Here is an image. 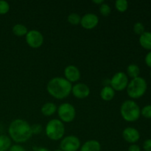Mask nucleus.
Listing matches in <instances>:
<instances>
[{
  "instance_id": "1",
  "label": "nucleus",
  "mask_w": 151,
  "mask_h": 151,
  "mask_svg": "<svg viewBox=\"0 0 151 151\" xmlns=\"http://www.w3.org/2000/svg\"><path fill=\"white\" fill-rule=\"evenodd\" d=\"M8 134L10 139L17 144L25 143L32 136L31 125L24 119H14L9 125Z\"/></svg>"
},
{
  "instance_id": "2",
  "label": "nucleus",
  "mask_w": 151,
  "mask_h": 151,
  "mask_svg": "<svg viewBox=\"0 0 151 151\" xmlns=\"http://www.w3.org/2000/svg\"><path fill=\"white\" fill-rule=\"evenodd\" d=\"M72 85L62 77H55L50 80L47 85V91L50 96L58 100H63L72 92Z\"/></svg>"
},
{
  "instance_id": "3",
  "label": "nucleus",
  "mask_w": 151,
  "mask_h": 151,
  "mask_svg": "<svg viewBox=\"0 0 151 151\" xmlns=\"http://www.w3.org/2000/svg\"><path fill=\"white\" fill-rule=\"evenodd\" d=\"M120 114L126 122H134L139 119L141 116V109L135 101L127 100L121 105Z\"/></svg>"
},
{
  "instance_id": "4",
  "label": "nucleus",
  "mask_w": 151,
  "mask_h": 151,
  "mask_svg": "<svg viewBox=\"0 0 151 151\" xmlns=\"http://www.w3.org/2000/svg\"><path fill=\"white\" fill-rule=\"evenodd\" d=\"M147 83L145 79L137 77L131 80L127 86V94L131 98L139 99L142 97L147 91Z\"/></svg>"
},
{
  "instance_id": "5",
  "label": "nucleus",
  "mask_w": 151,
  "mask_h": 151,
  "mask_svg": "<svg viewBox=\"0 0 151 151\" xmlns=\"http://www.w3.org/2000/svg\"><path fill=\"white\" fill-rule=\"evenodd\" d=\"M45 133L47 137L52 141L62 139L65 134L64 124L60 119H50L46 125Z\"/></svg>"
},
{
  "instance_id": "6",
  "label": "nucleus",
  "mask_w": 151,
  "mask_h": 151,
  "mask_svg": "<svg viewBox=\"0 0 151 151\" xmlns=\"http://www.w3.org/2000/svg\"><path fill=\"white\" fill-rule=\"evenodd\" d=\"M57 111L60 120L63 122H66V123L72 122L76 116L75 108L71 103H61L58 106Z\"/></svg>"
},
{
  "instance_id": "7",
  "label": "nucleus",
  "mask_w": 151,
  "mask_h": 151,
  "mask_svg": "<svg viewBox=\"0 0 151 151\" xmlns=\"http://www.w3.org/2000/svg\"><path fill=\"white\" fill-rule=\"evenodd\" d=\"M128 77L126 73L123 72H116L112 77L110 81V86L115 91H122L126 89L128 85Z\"/></svg>"
},
{
  "instance_id": "8",
  "label": "nucleus",
  "mask_w": 151,
  "mask_h": 151,
  "mask_svg": "<svg viewBox=\"0 0 151 151\" xmlns=\"http://www.w3.org/2000/svg\"><path fill=\"white\" fill-rule=\"evenodd\" d=\"M25 41L31 48L38 49L44 44V35L37 29H31L25 35Z\"/></svg>"
},
{
  "instance_id": "9",
  "label": "nucleus",
  "mask_w": 151,
  "mask_h": 151,
  "mask_svg": "<svg viewBox=\"0 0 151 151\" xmlns=\"http://www.w3.org/2000/svg\"><path fill=\"white\" fill-rule=\"evenodd\" d=\"M81 146L79 138L74 135L63 137L60 143V149L62 151H78L81 148Z\"/></svg>"
},
{
  "instance_id": "10",
  "label": "nucleus",
  "mask_w": 151,
  "mask_h": 151,
  "mask_svg": "<svg viewBox=\"0 0 151 151\" xmlns=\"http://www.w3.org/2000/svg\"><path fill=\"white\" fill-rule=\"evenodd\" d=\"M99 24V17L94 13H88L81 17L80 24L86 29H92Z\"/></svg>"
},
{
  "instance_id": "11",
  "label": "nucleus",
  "mask_w": 151,
  "mask_h": 151,
  "mask_svg": "<svg viewBox=\"0 0 151 151\" xmlns=\"http://www.w3.org/2000/svg\"><path fill=\"white\" fill-rule=\"evenodd\" d=\"M72 93L75 97L78 99H85L90 94V88L86 84L83 83H77L72 86Z\"/></svg>"
},
{
  "instance_id": "12",
  "label": "nucleus",
  "mask_w": 151,
  "mask_h": 151,
  "mask_svg": "<svg viewBox=\"0 0 151 151\" xmlns=\"http://www.w3.org/2000/svg\"><path fill=\"white\" fill-rule=\"evenodd\" d=\"M124 140L130 144H136L140 139V134L138 130L133 127H127L122 131Z\"/></svg>"
},
{
  "instance_id": "13",
  "label": "nucleus",
  "mask_w": 151,
  "mask_h": 151,
  "mask_svg": "<svg viewBox=\"0 0 151 151\" xmlns=\"http://www.w3.org/2000/svg\"><path fill=\"white\" fill-rule=\"evenodd\" d=\"M64 77L65 79L67 80L71 83H76L81 79V72L77 66L69 65L64 69Z\"/></svg>"
},
{
  "instance_id": "14",
  "label": "nucleus",
  "mask_w": 151,
  "mask_h": 151,
  "mask_svg": "<svg viewBox=\"0 0 151 151\" xmlns=\"http://www.w3.org/2000/svg\"><path fill=\"white\" fill-rule=\"evenodd\" d=\"M101 145L97 140L91 139L85 142L81 146L80 151H100Z\"/></svg>"
},
{
  "instance_id": "15",
  "label": "nucleus",
  "mask_w": 151,
  "mask_h": 151,
  "mask_svg": "<svg viewBox=\"0 0 151 151\" xmlns=\"http://www.w3.org/2000/svg\"><path fill=\"white\" fill-rule=\"evenodd\" d=\"M114 96L115 91L110 86H105L100 91V97L104 101H111L113 100Z\"/></svg>"
},
{
  "instance_id": "16",
  "label": "nucleus",
  "mask_w": 151,
  "mask_h": 151,
  "mask_svg": "<svg viewBox=\"0 0 151 151\" xmlns=\"http://www.w3.org/2000/svg\"><path fill=\"white\" fill-rule=\"evenodd\" d=\"M57 106L54 103H52V102L44 103L41 109V111L42 114L46 116H50L52 115L55 114V112H57Z\"/></svg>"
},
{
  "instance_id": "17",
  "label": "nucleus",
  "mask_w": 151,
  "mask_h": 151,
  "mask_svg": "<svg viewBox=\"0 0 151 151\" xmlns=\"http://www.w3.org/2000/svg\"><path fill=\"white\" fill-rule=\"evenodd\" d=\"M139 44L144 49L151 51V32L145 31L139 35Z\"/></svg>"
},
{
  "instance_id": "18",
  "label": "nucleus",
  "mask_w": 151,
  "mask_h": 151,
  "mask_svg": "<svg viewBox=\"0 0 151 151\" xmlns=\"http://www.w3.org/2000/svg\"><path fill=\"white\" fill-rule=\"evenodd\" d=\"M12 146V140L4 134L0 135V151H7Z\"/></svg>"
},
{
  "instance_id": "19",
  "label": "nucleus",
  "mask_w": 151,
  "mask_h": 151,
  "mask_svg": "<svg viewBox=\"0 0 151 151\" xmlns=\"http://www.w3.org/2000/svg\"><path fill=\"white\" fill-rule=\"evenodd\" d=\"M12 31H13V33L16 36L22 37L25 36L29 30L25 25L22 24H16L13 27Z\"/></svg>"
},
{
  "instance_id": "20",
  "label": "nucleus",
  "mask_w": 151,
  "mask_h": 151,
  "mask_svg": "<svg viewBox=\"0 0 151 151\" xmlns=\"http://www.w3.org/2000/svg\"><path fill=\"white\" fill-rule=\"evenodd\" d=\"M126 72L127 76L134 79V78H137V77H139L140 69L138 65L135 64V63H131V64L128 65V66L127 67Z\"/></svg>"
},
{
  "instance_id": "21",
  "label": "nucleus",
  "mask_w": 151,
  "mask_h": 151,
  "mask_svg": "<svg viewBox=\"0 0 151 151\" xmlns=\"http://www.w3.org/2000/svg\"><path fill=\"white\" fill-rule=\"evenodd\" d=\"M115 8L120 13H124L128 8V2L126 0H116L114 3Z\"/></svg>"
},
{
  "instance_id": "22",
  "label": "nucleus",
  "mask_w": 151,
  "mask_h": 151,
  "mask_svg": "<svg viewBox=\"0 0 151 151\" xmlns=\"http://www.w3.org/2000/svg\"><path fill=\"white\" fill-rule=\"evenodd\" d=\"M81 16L76 13H72L68 16L67 21L72 25H78L81 23Z\"/></svg>"
},
{
  "instance_id": "23",
  "label": "nucleus",
  "mask_w": 151,
  "mask_h": 151,
  "mask_svg": "<svg viewBox=\"0 0 151 151\" xmlns=\"http://www.w3.org/2000/svg\"><path fill=\"white\" fill-rule=\"evenodd\" d=\"M10 6L7 1L0 0V15H5L9 12Z\"/></svg>"
},
{
  "instance_id": "24",
  "label": "nucleus",
  "mask_w": 151,
  "mask_h": 151,
  "mask_svg": "<svg viewBox=\"0 0 151 151\" xmlns=\"http://www.w3.org/2000/svg\"><path fill=\"white\" fill-rule=\"evenodd\" d=\"M111 9L109 4H106V3H103L100 6V13L102 16H108L110 15Z\"/></svg>"
},
{
  "instance_id": "25",
  "label": "nucleus",
  "mask_w": 151,
  "mask_h": 151,
  "mask_svg": "<svg viewBox=\"0 0 151 151\" xmlns=\"http://www.w3.org/2000/svg\"><path fill=\"white\" fill-rule=\"evenodd\" d=\"M134 32L137 35H141L143 32H145V26L142 22H137L134 25Z\"/></svg>"
},
{
  "instance_id": "26",
  "label": "nucleus",
  "mask_w": 151,
  "mask_h": 151,
  "mask_svg": "<svg viewBox=\"0 0 151 151\" xmlns=\"http://www.w3.org/2000/svg\"><path fill=\"white\" fill-rule=\"evenodd\" d=\"M141 115L146 119H151V105H146L141 109Z\"/></svg>"
},
{
  "instance_id": "27",
  "label": "nucleus",
  "mask_w": 151,
  "mask_h": 151,
  "mask_svg": "<svg viewBox=\"0 0 151 151\" xmlns=\"http://www.w3.org/2000/svg\"><path fill=\"white\" fill-rule=\"evenodd\" d=\"M42 130V126L39 124H34V125H31V131H32V135L33 134H35V135L39 134L40 133H41Z\"/></svg>"
},
{
  "instance_id": "28",
  "label": "nucleus",
  "mask_w": 151,
  "mask_h": 151,
  "mask_svg": "<svg viewBox=\"0 0 151 151\" xmlns=\"http://www.w3.org/2000/svg\"><path fill=\"white\" fill-rule=\"evenodd\" d=\"M8 151H27V150L21 145L16 144L12 145Z\"/></svg>"
},
{
  "instance_id": "29",
  "label": "nucleus",
  "mask_w": 151,
  "mask_h": 151,
  "mask_svg": "<svg viewBox=\"0 0 151 151\" xmlns=\"http://www.w3.org/2000/svg\"><path fill=\"white\" fill-rule=\"evenodd\" d=\"M143 149L145 151H151V139H146L143 143Z\"/></svg>"
},
{
  "instance_id": "30",
  "label": "nucleus",
  "mask_w": 151,
  "mask_h": 151,
  "mask_svg": "<svg viewBox=\"0 0 151 151\" xmlns=\"http://www.w3.org/2000/svg\"><path fill=\"white\" fill-rule=\"evenodd\" d=\"M145 61L146 65H147L148 67L151 68V51L149 52L145 56Z\"/></svg>"
},
{
  "instance_id": "31",
  "label": "nucleus",
  "mask_w": 151,
  "mask_h": 151,
  "mask_svg": "<svg viewBox=\"0 0 151 151\" xmlns=\"http://www.w3.org/2000/svg\"><path fill=\"white\" fill-rule=\"evenodd\" d=\"M128 151H141V148L138 145L132 144L129 146Z\"/></svg>"
},
{
  "instance_id": "32",
  "label": "nucleus",
  "mask_w": 151,
  "mask_h": 151,
  "mask_svg": "<svg viewBox=\"0 0 151 151\" xmlns=\"http://www.w3.org/2000/svg\"><path fill=\"white\" fill-rule=\"evenodd\" d=\"M32 150L33 151H50L49 149L44 147H33Z\"/></svg>"
},
{
  "instance_id": "33",
  "label": "nucleus",
  "mask_w": 151,
  "mask_h": 151,
  "mask_svg": "<svg viewBox=\"0 0 151 151\" xmlns=\"http://www.w3.org/2000/svg\"><path fill=\"white\" fill-rule=\"evenodd\" d=\"M92 2L94 3V4H99V5L100 6L102 4H103V3H104V1H103V0H93Z\"/></svg>"
},
{
  "instance_id": "34",
  "label": "nucleus",
  "mask_w": 151,
  "mask_h": 151,
  "mask_svg": "<svg viewBox=\"0 0 151 151\" xmlns=\"http://www.w3.org/2000/svg\"><path fill=\"white\" fill-rule=\"evenodd\" d=\"M54 151H62L60 149H57V150H55Z\"/></svg>"
},
{
  "instance_id": "35",
  "label": "nucleus",
  "mask_w": 151,
  "mask_h": 151,
  "mask_svg": "<svg viewBox=\"0 0 151 151\" xmlns=\"http://www.w3.org/2000/svg\"><path fill=\"white\" fill-rule=\"evenodd\" d=\"M150 78H151V71H150Z\"/></svg>"
}]
</instances>
